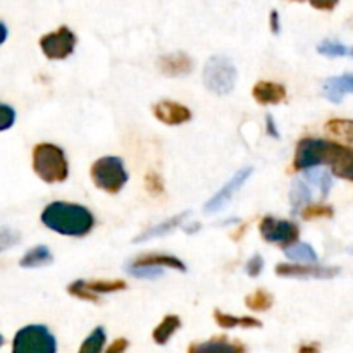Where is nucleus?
I'll return each mask as SVG.
<instances>
[{
    "label": "nucleus",
    "instance_id": "1",
    "mask_svg": "<svg viewBox=\"0 0 353 353\" xmlns=\"http://www.w3.org/2000/svg\"><path fill=\"white\" fill-rule=\"evenodd\" d=\"M41 224L62 236L83 238L95 228V216L85 205L72 202H52L41 212Z\"/></svg>",
    "mask_w": 353,
    "mask_h": 353
},
{
    "label": "nucleus",
    "instance_id": "2",
    "mask_svg": "<svg viewBox=\"0 0 353 353\" xmlns=\"http://www.w3.org/2000/svg\"><path fill=\"white\" fill-rule=\"evenodd\" d=\"M33 171L41 181L48 185L64 183L69 176V164L64 150L54 143L34 145Z\"/></svg>",
    "mask_w": 353,
    "mask_h": 353
},
{
    "label": "nucleus",
    "instance_id": "3",
    "mask_svg": "<svg viewBox=\"0 0 353 353\" xmlns=\"http://www.w3.org/2000/svg\"><path fill=\"white\" fill-rule=\"evenodd\" d=\"M90 176L97 188L110 195L119 193L130 179L124 161L116 155H105L93 162L90 168Z\"/></svg>",
    "mask_w": 353,
    "mask_h": 353
},
{
    "label": "nucleus",
    "instance_id": "4",
    "mask_svg": "<svg viewBox=\"0 0 353 353\" xmlns=\"http://www.w3.org/2000/svg\"><path fill=\"white\" fill-rule=\"evenodd\" d=\"M236 65L226 55H214L203 68V85L216 95H228L236 86Z\"/></svg>",
    "mask_w": 353,
    "mask_h": 353
},
{
    "label": "nucleus",
    "instance_id": "5",
    "mask_svg": "<svg viewBox=\"0 0 353 353\" xmlns=\"http://www.w3.org/2000/svg\"><path fill=\"white\" fill-rule=\"evenodd\" d=\"M12 353H57V341L47 326L31 324L16 333Z\"/></svg>",
    "mask_w": 353,
    "mask_h": 353
},
{
    "label": "nucleus",
    "instance_id": "6",
    "mask_svg": "<svg viewBox=\"0 0 353 353\" xmlns=\"http://www.w3.org/2000/svg\"><path fill=\"white\" fill-rule=\"evenodd\" d=\"M321 150V165L327 164L336 178L353 183V147H343L336 141L324 140Z\"/></svg>",
    "mask_w": 353,
    "mask_h": 353
},
{
    "label": "nucleus",
    "instance_id": "7",
    "mask_svg": "<svg viewBox=\"0 0 353 353\" xmlns=\"http://www.w3.org/2000/svg\"><path fill=\"white\" fill-rule=\"evenodd\" d=\"M259 231L265 243L278 245V247L288 248L290 245L296 243L300 236V230L293 221L276 219L272 216H265L259 224Z\"/></svg>",
    "mask_w": 353,
    "mask_h": 353
},
{
    "label": "nucleus",
    "instance_id": "8",
    "mask_svg": "<svg viewBox=\"0 0 353 353\" xmlns=\"http://www.w3.org/2000/svg\"><path fill=\"white\" fill-rule=\"evenodd\" d=\"M78 38L68 26H61L40 38V48L50 61H64L74 54Z\"/></svg>",
    "mask_w": 353,
    "mask_h": 353
},
{
    "label": "nucleus",
    "instance_id": "9",
    "mask_svg": "<svg viewBox=\"0 0 353 353\" xmlns=\"http://www.w3.org/2000/svg\"><path fill=\"white\" fill-rule=\"evenodd\" d=\"M128 285L123 279H95V281H72L68 286L69 295L76 296L79 300H85V302L99 303L100 295H105V293H116L126 290Z\"/></svg>",
    "mask_w": 353,
    "mask_h": 353
},
{
    "label": "nucleus",
    "instance_id": "10",
    "mask_svg": "<svg viewBox=\"0 0 353 353\" xmlns=\"http://www.w3.org/2000/svg\"><path fill=\"white\" fill-rule=\"evenodd\" d=\"M276 274L295 279H331L340 274V268H323L316 264H278Z\"/></svg>",
    "mask_w": 353,
    "mask_h": 353
},
{
    "label": "nucleus",
    "instance_id": "11",
    "mask_svg": "<svg viewBox=\"0 0 353 353\" xmlns=\"http://www.w3.org/2000/svg\"><path fill=\"white\" fill-rule=\"evenodd\" d=\"M252 172H254V168L240 169V171H238L236 174H234L233 178H231L230 181H228L226 185H224L223 188H221L219 192H217L216 195H214L212 199L205 203V207H203V209H205V212L214 214V212H219L221 209H224V207L230 203V200L236 195L238 190L245 185V181L250 178Z\"/></svg>",
    "mask_w": 353,
    "mask_h": 353
},
{
    "label": "nucleus",
    "instance_id": "12",
    "mask_svg": "<svg viewBox=\"0 0 353 353\" xmlns=\"http://www.w3.org/2000/svg\"><path fill=\"white\" fill-rule=\"evenodd\" d=\"M152 112H154L155 119L168 126H179L192 119V110L174 100H161V102L154 103Z\"/></svg>",
    "mask_w": 353,
    "mask_h": 353
},
{
    "label": "nucleus",
    "instance_id": "13",
    "mask_svg": "<svg viewBox=\"0 0 353 353\" xmlns=\"http://www.w3.org/2000/svg\"><path fill=\"white\" fill-rule=\"evenodd\" d=\"M157 65L162 74L169 78H179L193 71V59L186 52H174V54L162 55L157 61Z\"/></svg>",
    "mask_w": 353,
    "mask_h": 353
},
{
    "label": "nucleus",
    "instance_id": "14",
    "mask_svg": "<svg viewBox=\"0 0 353 353\" xmlns=\"http://www.w3.org/2000/svg\"><path fill=\"white\" fill-rule=\"evenodd\" d=\"M255 102L261 105H278L286 100V88L274 81H259L252 90Z\"/></svg>",
    "mask_w": 353,
    "mask_h": 353
},
{
    "label": "nucleus",
    "instance_id": "15",
    "mask_svg": "<svg viewBox=\"0 0 353 353\" xmlns=\"http://www.w3.org/2000/svg\"><path fill=\"white\" fill-rule=\"evenodd\" d=\"M247 348L240 341H233L226 336L212 338L209 341L195 343L190 347L188 353H245Z\"/></svg>",
    "mask_w": 353,
    "mask_h": 353
},
{
    "label": "nucleus",
    "instance_id": "16",
    "mask_svg": "<svg viewBox=\"0 0 353 353\" xmlns=\"http://www.w3.org/2000/svg\"><path fill=\"white\" fill-rule=\"evenodd\" d=\"M130 265H145V268L174 269V271L186 272V265L181 259L168 254H145L130 262Z\"/></svg>",
    "mask_w": 353,
    "mask_h": 353
},
{
    "label": "nucleus",
    "instance_id": "17",
    "mask_svg": "<svg viewBox=\"0 0 353 353\" xmlns=\"http://www.w3.org/2000/svg\"><path fill=\"white\" fill-rule=\"evenodd\" d=\"M323 93L331 102H341L347 93H353V74L352 72H347V74L330 78L324 83Z\"/></svg>",
    "mask_w": 353,
    "mask_h": 353
},
{
    "label": "nucleus",
    "instance_id": "18",
    "mask_svg": "<svg viewBox=\"0 0 353 353\" xmlns=\"http://www.w3.org/2000/svg\"><path fill=\"white\" fill-rule=\"evenodd\" d=\"M186 216H190V212L178 214V216H172L171 219L164 221V223L157 224V226L148 228V230L143 231L140 236L134 238V243H141V241H148L152 240V238H159V236H164V234H169L171 231H174L176 228H179L183 223H185Z\"/></svg>",
    "mask_w": 353,
    "mask_h": 353
},
{
    "label": "nucleus",
    "instance_id": "19",
    "mask_svg": "<svg viewBox=\"0 0 353 353\" xmlns=\"http://www.w3.org/2000/svg\"><path fill=\"white\" fill-rule=\"evenodd\" d=\"M52 262H54V255H52L50 248L45 247V245H37L23 255L19 265L24 269H38L50 265Z\"/></svg>",
    "mask_w": 353,
    "mask_h": 353
},
{
    "label": "nucleus",
    "instance_id": "20",
    "mask_svg": "<svg viewBox=\"0 0 353 353\" xmlns=\"http://www.w3.org/2000/svg\"><path fill=\"white\" fill-rule=\"evenodd\" d=\"M312 200V183L309 179H296L290 190V202L295 212L302 210L303 207L309 205Z\"/></svg>",
    "mask_w": 353,
    "mask_h": 353
},
{
    "label": "nucleus",
    "instance_id": "21",
    "mask_svg": "<svg viewBox=\"0 0 353 353\" xmlns=\"http://www.w3.org/2000/svg\"><path fill=\"white\" fill-rule=\"evenodd\" d=\"M214 319L224 330H234V327H245V330L262 327V323L255 319V317H236L231 316V314L221 312V310H214Z\"/></svg>",
    "mask_w": 353,
    "mask_h": 353
},
{
    "label": "nucleus",
    "instance_id": "22",
    "mask_svg": "<svg viewBox=\"0 0 353 353\" xmlns=\"http://www.w3.org/2000/svg\"><path fill=\"white\" fill-rule=\"evenodd\" d=\"M285 255L295 262H302V264H317L319 255L317 252L310 247L309 243H293L288 248H285Z\"/></svg>",
    "mask_w": 353,
    "mask_h": 353
},
{
    "label": "nucleus",
    "instance_id": "23",
    "mask_svg": "<svg viewBox=\"0 0 353 353\" xmlns=\"http://www.w3.org/2000/svg\"><path fill=\"white\" fill-rule=\"evenodd\" d=\"M181 327V319L178 316H168L161 321L157 327L154 330V341L157 345H165L172 338V334Z\"/></svg>",
    "mask_w": 353,
    "mask_h": 353
},
{
    "label": "nucleus",
    "instance_id": "24",
    "mask_svg": "<svg viewBox=\"0 0 353 353\" xmlns=\"http://www.w3.org/2000/svg\"><path fill=\"white\" fill-rule=\"evenodd\" d=\"M324 131L333 134L338 140H343L353 147V121L352 119H331L327 121Z\"/></svg>",
    "mask_w": 353,
    "mask_h": 353
},
{
    "label": "nucleus",
    "instance_id": "25",
    "mask_svg": "<svg viewBox=\"0 0 353 353\" xmlns=\"http://www.w3.org/2000/svg\"><path fill=\"white\" fill-rule=\"evenodd\" d=\"M274 303V296L268 292V290H255L254 293L245 299V305L254 312H265Z\"/></svg>",
    "mask_w": 353,
    "mask_h": 353
},
{
    "label": "nucleus",
    "instance_id": "26",
    "mask_svg": "<svg viewBox=\"0 0 353 353\" xmlns=\"http://www.w3.org/2000/svg\"><path fill=\"white\" fill-rule=\"evenodd\" d=\"M105 340H107L105 330H103L102 326L95 327V330L88 334V338L83 341L81 348H79L78 353H102Z\"/></svg>",
    "mask_w": 353,
    "mask_h": 353
},
{
    "label": "nucleus",
    "instance_id": "27",
    "mask_svg": "<svg viewBox=\"0 0 353 353\" xmlns=\"http://www.w3.org/2000/svg\"><path fill=\"white\" fill-rule=\"evenodd\" d=\"M317 50L321 55H326V57H352L353 59V47H347V45H341L338 41L333 40H324L317 45Z\"/></svg>",
    "mask_w": 353,
    "mask_h": 353
},
{
    "label": "nucleus",
    "instance_id": "28",
    "mask_svg": "<svg viewBox=\"0 0 353 353\" xmlns=\"http://www.w3.org/2000/svg\"><path fill=\"white\" fill-rule=\"evenodd\" d=\"M300 216L305 221L330 219V217L334 216V209L331 205H326V203H309V205L300 210Z\"/></svg>",
    "mask_w": 353,
    "mask_h": 353
},
{
    "label": "nucleus",
    "instance_id": "29",
    "mask_svg": "<svg viewBox=\"0 0 353 353\" xmlns=\"http://www.w3.org/2000/svg\"><path fill=\"white\" fill-rule=\"evenodd\" d=\"M16 123V110L7 103L0 102V131H6Z\"/></svg>",
    "mask_w": 353,
    "mask_h": 353
},
{
    "label": "nucleus",
    "instance_id": "30",
    "mask_svg": "<svg viewBox=\"0 0 353 353\" xmlns=\"http://www.w3.org/2000/svg\"><path fill=\"white\" fill-rule=\"evenodd\" d=\"M245 271H247V274L250 276V278L261 276L262 271H264V259H262V255L255 254L254 257L248 259L247 265H245Z\"/></svg>",
    "mask_w": 353,
    "mask_h": 353
},
{
    "label": "nucleus",
    "instance_id": "31",
    "mask_svg": "<svg viewBox=\"0 0 353 353\" xmlns=\"http://www.w3.org/2000/svg\"><path fill=\"white\" fill-rule=\"evenodd\" d=\"M145 186H147L152 195H159V193L164 192V183H162V178L157 172H148L145 176Z\"/></svg>",
    "mask_w": 353,
    "mask_h": 353
},
{
    "label": "nucleus",
    "instance_id": "32",
    "mask_svg": "<svg viewBox=\"0 0 353 353\" xmlns=\"http://www.w3.org/2000/svg\"><path fill=\"white\" fill-rule=\"evenodd\" d=\"M19 233L14 230H0V252L14 247L19 241Z\"/></svg>",
    "mask_w": 353,
    "mask_h": 353
},
{
    "label": "nucleus",
    "instance_id": "33",
    "mask_svg": "<svg viewBox=\"0 0 353 353\" xmlns=\"http://www.w3.org/2000/svg\"><path fill=\"white\" fill-rule=\"evenodd\" d=\"M309 2L312 3V7L319 10H333L340 0H309Z\"/></svg>",
    "mask_w": 353,
    "mask_h": 353
},
{
    "label": "nucleus",
    "instance_id": "34",
    "mask_svg": "<svg viewBox=\"0 0 353 353\" xmlns=\"http://www.w3.org/2000/svg\"><path fill=\"white\" fill-rule=\"evenodd\" d=\"M128 340H124V338H119V340H116V341H112V343H110V347L107 348V352L105 353H126V350H128Z\"/></svg>",
    "mask_w": 353,
    "mask_h": 353
},
{
    "label": "nucleus",
    "instance_id": "35",
    "mask_svg": "<svg viewBox=\"0 0 353 353\" xmlns=\"http://www.w3.org/2000/svg\"><path fill=\"white\" fill-rule=\"evenodd\" d=\"M321 352V347L317 343H307V345H302L300 347L299 353H319Z\"/></svg>",
    "mask_w": 353,
    "mask_h": 353
},
{
    "label": "nucleus",
    "instance_id": "36",
    "mask_svg": "<svg viewBox=\"0 0 353 353\" xmlns=\"http://www.w3.org/2000/svg\"><path fill=\"white\" fill-rule=\"evenodd\" d=\"M271 31L276 34L279 33V14L276 10L271 12Z\"/></svg>",
    "mask_w": 353,
    "mask_h": 353
},
{
    "label": "nucleus",
    "instance_id": "37",
    "mask_svg": "<svg viewBox=\"0 0 353 353\" xmlns=\"http://www.w3.org/2000/svg\"><path fill=\"white\" fill-rule=\"evenodd\" d=\"M265 119H268V133L271 134V137L279 138L278 130H276V124H274V121H272V116H268Z\"/></svg>",
    "mask_w": 353,
    "mask_h": 353
},
{
    "label": "nucleus",
    "instance_id": "38",
    "mask_svg": "<svg viewBox=\"0 0 353 353\" xmlns=\"http://www.w3.org/2000/svg\"><path fill=\"white\" fill-rule=\"evenodd\" d=\"M7 34H9V31H7V26L3 23H0V45H2L3 41L7 40Z\"/></svg>",
    "mask_w": 353,
    "mask_h": 353
},
{
    "label": "nucleus",
    "instance_id": "39",
    "mask_svg": "<svg viewBox=\"0 0 353 353\" xmlns=\"http://www.w3.org/2000/svg\"><path fill=\"white\" fill-rule=\"evenodd\" d=\"M2 345H3V336H2V334H0V347H2Z\"/></svg>",
    "mask_w": 353,
    "mask_h": 353
},
{
    "label": "nucleus",
    "instance_id": "40",
    "mask_svg": "<svg viewBox=\"0 0 353 353\" xmlns=\"http://www.w3.org/2000/svg\"><path fill=\"white\" fill-rule=\"evenodd\" d=\"M295 2H303V0H295Z\"/></svg>",
    "mask_w": 353,
    "mask_h": 353
}]
</instances>
